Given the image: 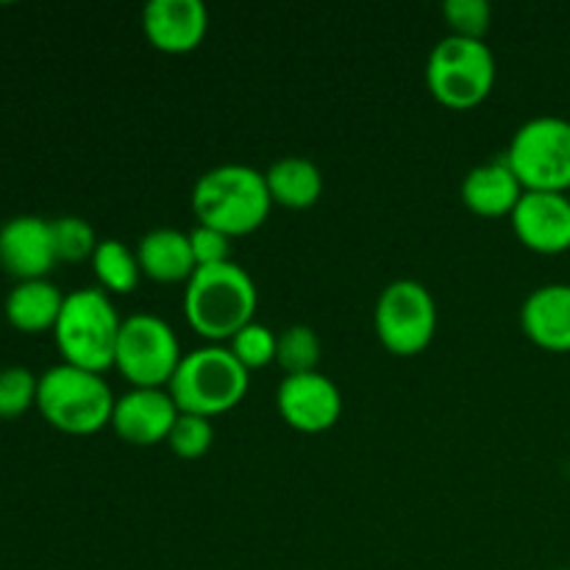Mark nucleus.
I'll list each match as a JSON object with an SVG mask.
<instances>
[{"label":"nucleus","mask_w":570,"mask_h":570,"mask_svg":"<svg viewBox=\"0 0 570 570\" xmlns=\"http://www.w3.org/2000/svg\"><path fill=\"white\" fill-rule=\"evenodd\" d=\"M495 83V56L484 39H440L426 59V87L445 109L465 111L488 100Z\"/></svg>","instance_id":"nucleus-6"},{"label":"nucleus","mask_w":570,"mask_h":570,"mask_svg":"<svg viewBox=\"0 0 570 570\" xmlns=\"http://www.w3.org/2000/svg\"><path fill=\"white\" fill-rule=\"evenodd\" d=\"M560 570H570V568H560Z\"/></svg>","instance_id":"nucleus-29"},{"label":"nucleus","mask_w":570,"mask_h":570,"mask_svg":"<svg viewBox=\"0 0 570 570\" xmlns=\"http://www.w3.org/2000/svg\"><path fill=\"white\" fill-rule=\"evenodd\" d=\"M259 293L245 267L237 262L198 267L184 289V317L212 345L232 340L239 328L254 323Z\"/></svg>","instance_id":"nucleus-1"},{"label":"nucleus","mask_w":570,"mask_h":570,"mask_svg":"<svg viewBox=\"0 0 570 570\" xmlns=\"http://www.w3.org/2000/svg\"><path fill=\"white\" fill-rule=\"evenodd\" d=\"M115 401L104 373L83 371V367L61 362L39 376V415L56 432L70 434V438H89L109 426Z\"/></svg>","instance_id":"nucleus-3"},{"label":"nucleus","mask_w":570,"mask_h":570,"mask_svg":"<svg viewBox=\"0 0 570 570\" xmlns=\"http://www.w3.org/2000/svg\"><path fill=\"white\" fill-rule=\"evenodd\" d=\"M321 354H323L321 337H317V332L312 326L295 323V326H287L282 334H278L276 365H282L287 376L317 371Z\"/></svg>","instance_id":"nucleus-21"},{"label":"nucleus","mask_w":570,"mask_h":570,"mask_svg":"<svg viewBox=\"0 0 570 570\" xmlns=\"http://www.w3.org/2000/svg\"><path fill=\"white\" fill-rule=\"evenodd\" d=\"M120 315L109 293L100 287H81L65 295V306L53 326L56 348L67 365L104 373L115 367Z\"/></svg>","instance_id":"nucleus-4"},{"label":"nucleus","mask_w":570,"mask_h":570,"mask_svg":"<svg viewBox=\"0 0 570 570\" xmlns=\"http://www.w3.org/2000/svg\"><path fill=\"white\" fill-rule=\"evenodd\" d=\"M523 193L527 189L504 156L476 165L462 181V204L479 217H510Z\"/></svg>","instance_id":"nucleus-16"},{"label":"nucleus","mask_w":570,"mask_h":570,"mask_svg":"<svg viewBox=\"0 0 570 570\" xmlns=\"http://www.w3.org/2000/svg\"><path fill=\"white\" fill-rule=\"evenodd\" d=\"M39 376H33L28 367L9 365L0 367V421L26 415L31 406H37Z\"/></svg>","instance_id":"nucleus-23"},{"label":"nucleus","mask_w":570,"mask_h":570,"mask_svg":"<svg viewBox=\"0 0 570 570\" xmlns=\"http://www.w3.org/2000/svg\"><path fill=\"white\" fill-rule=\"evenodd\" d=\"M65 306V293L50 278L17 282L3 301V315L17 332L42 334L53 332Z\"/></svg>","instance_id":"nucleus-18"},{"label":"nucleus","mask_w":570,"mask_h":570,"mask_svg":"<svg viewBox=\"0 0 570 570\" xmlns=\"http://www.w3.org/2000/svg\"><path fill=\"white\" fill-rule=\"evenodd\" d=\"M189 234V245H193L195 265L198 267H212L223 265V262H232V237H226L223 232L209 226H195Z\"/></svg>","instance_id":"nucleus-27"},{"label":"nucleus","mask_w":570,"mask_h":570,"mask_svg":"<svg viewBox=\"0 0 570 570\" xmlns=\"http://www.w3.org/2000/svg\"><path fill=\"white\" fill-rule=\"evenodd\" d=\"M212 443H215V426H212L209 417L187 415V412L178 415L176 426L167 438L170 451L181 460H200V456L209 454Z\"/></svg>","instance_id":"nucleus-25"},{"label":"nucleus","mask_w":570,"mask_h":570,"mask_svg":"<svg viewBox=\"0 0 570 570\" xmlns=\"http://www.w3.org/2000/svg\"><path fill=\"white\" fill-rule=\"evenodd\" d=\"M282 421L301 434H323L343 415V393L321 371L295 373L276 390Z\"/></svg>","instance_id":"nucleus-10"},{"label":"nucleus","mask_w":570,"mask_h":570,"mask_svg":"<svg viewBox=\"0 0 570 570\" xmlns=\"http://www.w3.org/2000/svg\"><path fill=\"white\" fill-rule=\"evenodd\" d=\"M271 206L265 173L237 161L206 170L193 189V212L200 226L217 228L226 237L256 232L271 215Z\"/></svg>","instance_id":"nucleus-2"},{"label":"nucleus","mask_w":570,"mask_h":570,"mask_svg":"<svg viewBox=\"0 0 570 570\" xmlns=\"http://www.w3.org/2000/svg\"><path fill=\"white\" fill-rule=\"evenodd\" d=\"M50 226H53V243H56V256H59V262L92 259L100 239L95 237V228L89 226L83 217H76V215L56 217V220H50Z\"/></svg>","instance_id":"nucleus-24"},{"label":"nucleus","mask_w":570,"mask_h":570,"mask_svg":"<svg viewBox=\"0 0 570 570\" xmlns=\"http://www.w3.org/2000/svg\"><path fill=\"white\" fill-rule=\"evenodd\" d=\"M248 384L250 373L239 365L226 345H204L181 356V365L167 384V393L176 401L178 412L212 421L243 404Z\"/></svg>","instance_id":"nucleus-5"},{"label":"nucleus","mask_w":570,"mask_h":570,"mask_svg":"<svg viewBox=\"0 0 570 570\" xmlns=\"http://www.w3.org/2000/svg\"><path fill=\"white\" fill-rule=\"evenodd\" d=\"M443 17L454 37L484 39L493 20V6L488 0H445Z\"/></svg>","instance_id":"nucleus-26"},{"label":"nucleus","mask_w":570,"mask_h":570,"mask_svg":"<svg viewBox=\"0 0 570 570\" xmlns=\"http://www.w3.org/2000/svg\"><path fill=\"white\" fill-rule=\"evenodd\" d=\"M271 200L287 209H309L323 195V173L304 156H284L265 173Z\"/></svg>","instance_id":"nucleus-19"},{"label":"nucleus","mask_w":570,"mask_h":570,"mask_svg":"<svg viewBox=\"0 0 570 570\" xmlns=\"http://www.w3.org/2000/svg\"><path fill=\"white\" fill-rule=\"evenodd\" d=\"M276 348H278V334L273 332L265 323H248L245 328H239L232 340H228V351L239 360V365L245 371H259L276 362Z\"/></svg>","instance_id":"nucleus-22"},{"label":"nucleus","mask_w":570,"mask_h":570,"mask_svg":"<svg viewBox=\"0 0 570 570\" xmlns=\"http://www.w3.org/2000/svg\"><path fill=\"white\" fill-rule=\"evenodd\" d=\"M0 315H3V306H0Z\"/></svg>","instance_id":"nucleus-28"},{"label":"nucleus","mask_w":570,"mask_h":570,"mask_svg":"<svg viewBox=\"0 0 570 570\" xmlns=\"http://www.w3.org/2000/svg\"><path fill=\"white\" fill-rule=\"evenodd\" d=\"M59 262L50 220L37 215H17L0 226V267L14 282L48 278Z\"/></svg>","instance_id":"nucleus-12"},{"label":"nucleus","mask_w":570,"mask_h":570,"mask_svg":"<svg viewBox=\"0 0 570 570\" xmlns=\"http://www.w3.org/2000/svg\"><path fill=\"white\" fill-rule=\"evenodd\" d=\"M521 328L538 348L570 351V284H543L521 306Z\"/></svg>","instance_id":"nucleus-15"},{"label":"nucleus","mask_w":570,"mask_h":570,"mask_svg":"<svg viewBox=\"0 0 570 570\" xmlns=\"http://www.w3.org/2000/svg\"><path fill=\"white\" fill-rule=\"evenodd\" d=\"M373 323L390 354L417 356L438 334V304L426 284L395 278L379 295Z\"/></svg>","instance_id":"nucleus-9"},{"label":"nucleus","mask_w":570,"mask_h":570,"mask_svg":"<svg viewBox=\"0 0 570 570\" xmlns=\"http://www.w3.org/2000/svg\"><path fill=\"white\" fill-rule=\"evenodd\" d=\"M510 223L515 237L534 254L557 256L570 250V198L566 193H523Z\"/></svg>","instance_id":"nucleus-13"},{"label":"nucleus","mask_w":570,"mask_h":570,"mask_svg":"<svg viewBox=\"0 0 570 570\" xmlns=\"http://www.w3.org/2000/svg\"><path fill=\"white\" fill-rule=\"evenodd\" d=\"M142 31L161 53H193L209 31V9L200 0H150L142 9Z\"/></svg>","instance_id":"nucleus-14"},{"label":"nucleus","mask_w":570,"mask_h":570,"mask_svg":"<svg viewBox=\"0 0 570 570\" xmlns=\"http://www.w3.org/2000/svg\"><path fill=\"white\" fill-rule=\"evenodd\" d=\"M137 262L142 276L156 284L189 282L198 271L189 234L178 228H154L137 243Z\"/></svg>","instance_id":"nucleus-17"},{"label":"nucleus","mask_w":570,"mask_h":570,"mask_svg":"<svg viewBox=\"0 0 570 570\" xmlns=\"http://www.w3.org/2000/svg\"><path fill=\"white\" fill-rule=\"evenodd\" d=\"M181 345L170 323L150 312H137L120 326L115 367L131 387L167 390L181 365Z\"/></svg>","instance_id":"nucleus-8"},{"label":"nucleus","mask_w":570,"mask_h":570,"mask_svg":"<svg viewBox=\"0 0 570 570\" xmlns=\"http://www.w3.org/2000/svg\"><path fill=\"white\" fill-rule=\"evenodd\" d=\"M178 415L181 412L167 390L131 387L115 401L109 426L115 429L122 443L148 449V445L167 443Z\"/></svg>","instance_id":"nucleus-11"},{"label":"nucleus","mask_w":570,"mask_h":570,"mask_svg":"<svg viewBox=\"0 0 570 570\" xmlns=\"http://www.w3.org/2000/svg\"><path fill=\"white\" fill-rule=\"evenodd\" d=\"M89 262H92V271L100 289L109 295L134 293L139 278H142L137 250H131L126 243H120V239H100Z\"/></svg>","instance_id":"nucleus-20"},{"label":"nucleus","mask_w":570,"mask_h":570,"mask_svg":"<svg viewBox=\"0 0 570 570\" xmlns=\"http://www.w3.org/2000/svg\"><path fill=\"white\" fill-rule=\"evenodd\" d=\"M504 159L527 193L568 195L570 120L557 115L532 117L512 134Z\"/></svg>","instance_id":"nucleus-7"}]
</instances>
